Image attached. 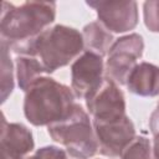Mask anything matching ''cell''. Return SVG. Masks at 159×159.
I'll return each instance as SVG.
<instances>
[{"instance_id": "obj_1", "label": "cell", "mask_w": 159, "mask_h": 159, "mask_svg": "<svg viewBox=\"0 0 159 159\" xmlns=\"http://www.w3.org/2000/svg\"><path fill=\"white\" fill-rule=\"evenodd\" d=\"M88 5L94 6L98 10L99 16L111 26L114 31H120L119 17L125 19L132 25H135L137 7L135 2H88Z\"/></svg>"}]
</instances>
